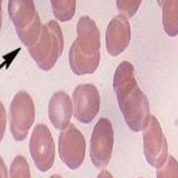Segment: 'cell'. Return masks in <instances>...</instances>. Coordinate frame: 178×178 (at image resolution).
<instances>
[{
  "label": "cell",
  "instance_id": "obj_1",
  "mask_svg": "<svg viewBox=\"0 0 178 178\" xmlns=\"http://www.w3.org/2000/svg\"><path fill=\"white\" fill-rule=\"evenodd\" d=\"M113 90L127 126L135 132L142 131L150 119V104L147 95L139 87L133 65L123 61L113 76Z\"/></svg>",
  "mask_w": 178,
  "mask_h": 178
},
{
  "label": "cell",
  "instance_id": "obj_2",
  "mask_svg": "<svg viewBox=\"0 0 178 178\" xmlns=\"http://www.w3.org/2000/svg\"><path fill=\"white\" fill-rule=\"evenodd\" d=\"M100 30L90 16H81L76 25V39L68 52L70 67L75 75L93 74L101 59Z\"/></svg>",
  "mask_w": 178,
  "mask_h": 178
},
{
  "label": "cell",
  "instance_id": "obj_3",
  "mask_svg": "<svg viewBox=\"0 0 178 178\" xmlns=\"http://www.w3.org/2000/svg\"><path fill=\"white\" fill-rule=\"evenodd\" d=\"M64 48V36L56 20H49L42 26V33L34 46L28 47L37 66L43 71H51L59 61Z\"/></svg>",
  "mask_w": 178,
  "mask_h": 178
},
{
  "label": "cell",
  "instance_id": "obj_4",
  "mask_svg": "<svg viewBox=\"0 0 178 178\" xmlns=\"http://www.w3.org/2000/svg\"><path fill=\"white\" fill-rule=\"evenodd\" d=\"M8 14L20 42L27 48L34 46L43 26L34 0H9Z\"/></svg>",
  "mask_w": 178,
  "mask_h": 178
},
{
  "label": "cell",
  "instance_id": "obj_5",
  "mask_svg": "<svg viewBox=\"0 0 178 178\" xmlns=\"http://www.w3.org/2000/svg\"><path fill=\"white\" fill-rule=\"evenodd\" d=\"M35 104L30 94L19 91L10 103L9 127L12 138L16 141H24L35 121Z\"/></svg>",
  "mask_w": 178,
  "mask_h": 178
},
{
  "label": "cell",
  "instance_id": "obj_6",
  "mask_svg": "<svg viewBox=\"0 0 178 178\" xmlns=\"http://www.w3.org/2000/svg\"><path fill=\"white\" fill-rule=\"evenodd\" d=\"M114 131L107 118H100L93 128L90 144V158L96 168L103 169L109 165L113 152Z\"/></svg>",
  "mask_w": 178,
  "mask_h": 178
},
{
  "label": "cell",
  "instance_id": "obj_7",
  "mask_svg": "<svg viewBox=\"0 0 178 178\" xmlns=\"http://www.w3.org/2000/svg\"><path fill=\"white\" fill-rule=\"evenodd\" d=\"M29 152L39 172H46L53 167L55 161V142L46 124L38 123L34 127L29 139Z\"/></svg>",
  "mask_w": 178,
  "mask_h": 178
},
{
  "label": "cell",
  "instance_id": "obj_8",
  "mask_svg": "<svg viewBox=\"0 0 178 178\" xmlns=\"http://www.w3.org/2000/svg\"><path fill=\"white\" fill-rule=\"evenodd\" d=\"M86 142L82 132L70 123L59 136V155L65 166L71 170L79 169L85 159Z\"/></svg>",
  "mask_w": 178,
  "mask_h": 178
},
{
  "label": "cell",
  "instance_id": "obj_9",
  "mask_svg": "<svg viewBox=\"0 0 178 178\" xmlns=\"http://www.w3.org/2000/svg\"><path fill=\"white\" fill-rule=\"evenodd\" d=\"M144 154L147 163L154 168H159L168 157V144L159 121L150 115L147 127L142 130Z\"/></svg>",
  "mask_w": 178,
  "mask_h": 178
},
{
  "label": "cell",
  "instance_id": "obj_10",
  "mask_svg": "<svg viewBox=\"0 0 178 178\" xmlns=\"http://www.w3.org/2000/svg\"><path fill=\"white\" fill-rule=\"evenodd\" d=\"M73 113L81 123H91L98 115L101 105L100 93L96 86L85 83L77 85L72 94Z\"/></svg>",
  "mask_w": 178,
  "mask_h": 178
},
{
  "label": "cell",
  "instance_id": "obj_11",
  "mask_svg": "<svg viewBox=\"0 0 178 178\" xmlns=\"http://www.w3.org/2000/svg\"><path fill=\"white\" fill-rule=\"evenodd\" d=\"M131 26L126 16L118 15L111 19L105 30V46L111 56L120 55L129 46Z\"/></svg>",
  "mask_w": 178,
  "mask_h": 178
},
{
  "label": "cell",
  "instance_id": "obj_12",
  "mask_svg": "<svg viewBox=\"0 0 178 178\" xmlns=\"http://www.w3.org/2000/svg\"><path fill=\"white\" fill-rule=\"evenodd\" d=\"M73 117V103L70 95L64 91L53 94L48 103V118L55 129H66Z\"/></svg>",
  "mask_w": 178,
  "mask_h": 178
},
{
  "label": "cell",
  "instance_id": "obj_13",
  "mask_svg": "<svg viewBox=\"0 0 178 178\" xmlns=\"http://www.w3.org/2000/svg\"><path fill=\"white\" fill-rule=\"evenodd\" d=\"M163 12V26L170 37L178 35V0H157Z\"/></svg>",
  "mask_w": 178,
  "mask_h": 178
},
{
  "label": "cell",
  "instance_id": "obj_14",
  "mask_svg": "<svg viewBox=\"0 0 178 178\" xmlns=\"http://www.w3.org/2000/svg\"><path fill=\"white\" fill-rule=\"evenodd\" d=\"M53 14L59 22H70L76 9V0H51Z\"/></svg>",
  "mask_w": 178,
  "mask_h": 178
},
{
  "label": "cell",
  "instance_id": "obj_15",
  "mask_svg": "<svg viewBox=\"0 0 178 178\" xmlns=\"http://www.w3.org/2000/svg\"><path fill=\"white\" fill-rule=\"evenodd\" d=\"M9 178H31L30 167L27 159L22 155L16 156L8 170Z\"/></svg>",
  "mask_w": 178,
  "mask_h": 178
},
{
  "label": "cell",
  "instance_id": "obj_16",
  "mask_svg": "<svg viewBox=\"0 0 178 178\" xmlns=\"http://www.w3.org/2000/svg\"><path fill=\"white\" fill-rule=\"evenodd\" d=\"M157 178H178V161L175 157L168 156L163 166L157 168Z\"/></svg>",
  "mask_w": 178,
  "mask_h": 178
},
{
  "label": "cell",
  "instance_id": "obj_17",
  "mask_svg": "<svg viewBox=\"0 0 178 178\" xmlns=\"http://www.w3.org/2000/svg\"><path fill=\"white\" fill-rule=\"evenodd\" d=\"M115 1L120 14L126 16L127 18L133 17L142 2V0H115Z\"/></svg>",
  "mask_w": 178,
  "mask_h": 178
},
{
  "label": "cell",
  "instance_id": "obj_18",
  "mask_svg": "<svg viewBox=\"0 0 178 178\" xmlns=\"http://www.w3.org/2000/svg\"><path fill=\"white\" fill-rule=\"evenodd\" d=\"M6 126H7V112L6 107L3 103L0 101V142L2 141L6 132Z\"/></svg>",
  "mask_w": 178,
  "mask_h": 178
},
{
  "label": "cell",
  "instance_id": "obj_19",
  "mask_svg": "<svg viewBox=\"0 0 178 178\" xmlns=\"http://www.w3.org/2000/svg\"><path fill=\"white\" fill-rule=\"evenodd\" d=\"M0 178H9V174H8V169L3 159L0 157Z\"/></svg>",
  "mask_w": 178,
  "mask_h": 178
},
{
  "label": "cell",
  "instance_id": "obj_20",
  "mask_svg": "<svg viewBox=\"0 0 178 178\" xmlns=\"http://www.w3.org/2000/svg\"><path fill=\"white\" fill-rule=\"evenodd\" d=\"M96 178H113V176L111 175V172L109 170H105V169H102L101 172H99V175Z\"/></svg>",
  "mask_w": 178,
  "mask_h": 178
},
{
  "label": "cell",
  "instance_id": "obj_21",
  "mask_svg": "<svg viewBox=\"0 0 178 178\" xmlns=\"http://www.w3.org/2000/svg\"><path fill=\"white\" fill-rule=\"evenodd\" d=\"M1 6H2V0H0V30H1V25H2V8H1Z\"/></svg>",
  "mask_w": 178,
  "mask_h": 178
},
{
  "label": "cell",
  "instance_id": "obj_22",
  "mask_svg": "<svg viewBox=\"0 0 178 178\" xmlns=\"http://www.w3.org/2000/svg\"><path fill=\"white\" fill-rule=\"evenodd\" d=\"M49 178H63L62 176H59V175H53V176H51Z\"/></svg>",
  "mask_w": 178,
  "mask_h": 178
},
{
  "label": "cell",
  "instance_id": "obj_23",
  "mask_svg": "<svg viewBox=\"0 0 178 178\" xmlns=\"http://www.w3.org/2000/svg\"><path fill=\"white\" fill-rule=\"evenodd\" d=\"M140 178H142V177H140Z\"/></svg>",
  "mask_w": 178,
  "mask_h": 178
}]
</instances>
